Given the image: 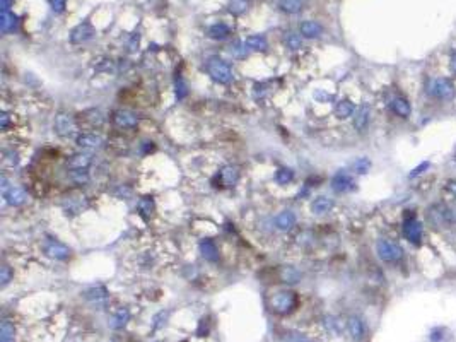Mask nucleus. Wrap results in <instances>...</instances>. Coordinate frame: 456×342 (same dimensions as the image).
I'll return each instance as SVG.
<instances>
[{"mask_svg": "<svg viewBox=\"0 0 456 342\" xmlns=\"http://www.w3.org/2000/svg\"><path fill=\"white\" fill-rule=\"evenodd\" d=\"M297 294L294 291H279L270 299V310L277 315H289L297 308Z\"/></svg>", "mask_w": 456, "mask_h": 342, "instance_id": "obj_1", "label": "nucleus"}, {"mask_svg": "<svg viewBox=\"0 0 456 342\" xmlns=\"http://www.w3.org/2000/svg\"><path fill=\"white\" fill-rule=\"evenodd\" d=\"M207 72L219 84H229L233 80V70H231V67L222 59H219V57H210L208 59Z\"/></svg>", "mask_w": 456, "mask_h": 342, "instance_id": "obj_2", "label": "nucleus"}, {"mask_svg": "<svg viewBox=\"0 0 456 342\" xmlns=\"http://www.w3.org/2000/svg\"><path fill=\"white\" fill-rule=\"evenodd\" d=\"M376 253L383 262H388V264H395L401 259V257H403V250H401L400 245L395 243V241H391V240H386V238L378 240Z\"/></svg>", "mask_w": 456, "mask_h": 342, "instance_id": "obj_3", "label": "nucleus"}, {"mask_svg": "<svg viewBox=\"0 0 456 342\" xmlns=\"http://www.w3.org/2000/svg\"><path fill=\"white\" fill-rule=\"evenodd\" d=\"M410 212V210H408ZM422 224L415 217V214H405L403 219V236L410 241L412 245H420L422 241Z\"/></svg>", "mask_w": 456, "mask_h": 342, "instance_id": "obj_4", "label": "nucleus"}, {"mask_svg": "<svg viewBox=\"0 0 456 342\" xmlns=\"http://www.w3.org/2000/svg\"><path fill=\"white\" fill-rule=\"evenodd\" d=\"M429 94L436 99H451L455 96V84L448 77H438L429 84Z\"/></svg>", "mask_w": 456, "mask_h": 342, "instance_id": "obj_5", "label": "nucleus"}, {"mask_svg": "<svg viewBox=\"0 0 456 342\" xmlns=\"http://www.w3.org/2000/svg\"><path fill=\"white\" fill-rule=\"evenodd\" d=\"M77 125L74 117L67 113H59L55 118V132L59 134L60 137H70L72 134L75 132Z\"/></svg>", "mask_w": 456, "mask_h": 342, "instance_id": "obj_6", "label": "nucleus"}, {"mask_svg": "<svg viewBox=\"0 0 456 342\" xmlns=\"http://www.w3.org/2000/svg\"><path fill=\"white\" fill-rule=\"evenodd\" d=\"M331 188L337 194H345L355 188V180L352 178V175H349L347 171H338L337 175L331 178Z\"/></svg>", "mask_w": 456, "mask_h": 342, "instance_id": "obj_7", "label": "nucleus"}, {"mask_svg": "<svg viewBox=\"0 0 456 342\" xmlns=\"http://www.w3.org/2000/svg\"><path fill=\"white\" fill-rule=\"evenodd\" d=\"M45 253L50 257V259L67 260L68 257H70V248H68L67 245L57 241V240H48L45 243Z\"/></svg>", "mask_w": 456, "mask_h": 342, "instance_id": "obj_8", "label": "nucleus"}, {"mask_svg": "<svg viewBox=\"0 0 456 342\" xmlns=\"http://www.w3.org/2000/svg\"><path fill=\"white\" fill-rule=\"evenodd\" d=\"M113 122L120 129H133L138 125V117L129 110H118L113 113Z\"/></svg>", "mask_w": 456, "mask_h": 342, "instance_id": "obj_9", "label": "nucleus"}, {"mask_svg": "<svg viewBox=\"0 0 456 342\" xmlns=\"http://www.w3.org/2000/svg\"><path fill=\"white\" fill-rule=\"evenodd\" d=\"M94 34V28L89 22H82V24L75 26L70 33V41L72 43H84V41L91 40Z\"/></svg>", "mask_w": 456, "mask_h": 342, "instance_id": "obj_10", "label": "nucleus"}, {"mask_svg": "<svg viewBox=\"0 0 456 342\" xmlns=\"http://www.w3.org/2000/svg\"><path fill=\"white\" fill-rule=\"evenodd\" d=\"M390 108H391L393 113L400 118H408L412 113L410 103H408V99H405L403 96H396V98H393L391 103H390Z\"/></svg>", "mask_w": 456, "mask_h": 342, "instance_id": "obj_11", "label": "nucleus"}, {"mask_svg": "<svg viewBox=\"0 0 456 342\" xmlns=\"http://www.w3.org/2000/svg\"><path fill=\"white\" fill-rule=\"evenodd\" d=\"M75 142L80 149H98V147H101V144H103V137L98 136V134H91V132L79 134Z\"/></svg>", "mask_w": 456, "mask_h": 342, "instance_id": "obj_12", "label": "nucleus"}, {"mask_svg": "<svg viewBox=\"0 0 456 342\" xmlns=\"http://www.w3.org/2000/svg\"><path fill=\"white\" fill-rule=\"evenodd\" d=\"M369 118H371V108L368 105H361L355 110V117H354V129L362 132L366 127L369 125Z\"/></svg>", "mask_w": 456, "mask_h": 342, "instance_id": "obj_13", "label": "nucleus"}, {"mask_svg": "<svg viewBox=\"0 0 456 342\" xmlns=\"http://www.w3.org/2000/svg\"><path fill=\"white\" fill-rule=\"evenodd\" d=\"M3 199L7 201V204L10 205H22L26 202V192L19 187H9L5 192H3Z\"/></svg>", "mask_w": 456, "mask_h": 342, "instance_id": "obj_14", "label": "nucleus"}, {"mask_svg": "<svg viewBox=\"0 0 456 342\" xmlns=\"http://www.w3.org/2000/svg\"><path fill=\"white\" fill-rule=\"evenodd\" d=\"M275 226L280 231H289L296 226V214L292 210H284L275 217Z\"/></svg>", "mask_w": 456, "mask_h": 342, "instance_id": "obj_15", "label": "nucleus"}, {"mask_svg": "<svg viewBox=\"0 0 456 342\" xmlns=\"http://www.w3.org/2000/svg\"><path fill=\"white\" fill-rule=\"evenodd\" d=\"M347 329H349V334L352 336L354 341H361L366 334L364 324L359 317H350L349 322H347Z\"/></svg>", "mask_w": 456, "mask_h": 342, "instance_id": "obj_16", "label": "nucleus"}, {"mask_svg": "<svg viewBox=\"0 0 456 342\" xmlns=\"http://www.w3.org/2000/svg\"><path fill=\"white\" fill-rule=\"evenodd\" d=\"M299 31L304 38H318L320 34L323 33V28H322V24L316 21H304V22H301Z\"/></svg>", "mask_w": 456, "mask_h": 342, "instance_id": "obj_17", "label": "nucleus"}, {"mask_svg": "<svg viewBox=\"0 0 456 342\" xmlns=\"http://www.w3.org/2000/svg\"><path fill=\"white\" fill-rule=\"evenodd\" d=\"M200 252H202L203 259L208 260V262H217V259H219V250H217V247H215L214 241L203 240L202 243H200Z\"/></svg>", "mask_w": 456, "mask_h": 342, "instance_id": "obj_18", "label": "nucleus"}, {"mask_svg": "<svg viewBox=\"0 0 456 342\" xmlns=\"http://www.w3.org/2000/svg\"><path fill=\"white\" fill-rule=\"evenodd\" d=\"M91 161H92V156L82 152V154L72 156L70 159L67 161V166L70 168V170H86L89 164H91Z\"/></svg>", "mask_w": 456, "mask_h": 342, "instance_id": "obj_19", "label": "nucleus"}, {"mask_svg": "<svg viewBox=\"0 0 456 342\" xmlns=\"http://www.w3.org/2000/svg\"><path fill=\"white\" fill-rule=\"evenodd\" d=\"M354 111H355V106L350 99H342V101H338L337 106H335V115H337V118H340V120H345V118L352 117Z\"/></svg>", "mask_w": 456, "mask_h": 342, "instance_id": "obj_20", "label": "nucleus"}, {"mask_svg": "<svg viewBox=\"0 0 456 342\" xmlns=\"http://www.w3.org/2000/svg\"><path fill=\"white\" fill-rule=\"evenodd\" d=\"M245 43L250 50H255V52H263V50L268 48V43H266V38L263 34H251L245 40Z\"/></svg>", "mask_w": 456, "mask_h": 342, "instance_id": "obj_21", "label": "nucleus"}, {"mask_svg": "<svg viewBox=\"0 0 456 342\" xmlns=\"http://www.w3.org/2000/svg\"><path fill=\"white\" fill-rule=\"evenodd\" d=\"M279 277H280L282 282H285V284H296V282H299L301 274H299L297 269L291 267V265H285V267L280 269Z\"/></svg>", "mask_w": 456, "mask_h": 342, "instance_id": "obj_22", "label": "nucleus"}, {"mask_svg": "<svg viewBox=\"0 0 456 342\" xmlns=\"http://www.w3.org/2000/svg\"><path fill=\"white\" fill-rule=\"evenodd\" d=\"M277 5H279L280 10H284L285 14H297L303 9L304 0H277Z\"/></svg>", "mask_w": 456, "mask_h": 342, "instance_id": "obj_23", "label": "nucleus"}, {"mask_svg": "<svg viewBox=\"0 0 456 342\" xmlns=\"http://www.w3.org/2000/svg\"><path fill=\"white\" fill-rule=\"evenodd\" d=\"M333 207V201L331 199H328V197H316L315 201L311 202V210L315 214H325V212H328V210Z\"/></svg>", "mask_w": 456, "mask_h": 342, "instance_id": "obj_24", "label": "nucleus"}, {"mask_svg": "<svg viewBox=\"0 0 456 342\" xmlns=\"http://www.w3.org/2000/svg\"><path fill=\"white\" fill-rule=\"evenodd\" d=\"M229 26L224 24V22H217V24L208 28V38H212V40H224V38L229 36Z\"/></svg>", "mask_w": 456, "mask_h": 342, "instance_id": "obj_25", "label": "nucleus"}, {"mask_svg": "<svg viewBox=\"0 0 456 342\" xmlns=\"http://www.w3.org/2000/svg\"><path fill=\"white\" fill-rule=\"evenodd\" d=\"M15 22H17V17H15L10 10H3V12L0 14V28H2V33L14 31Z\"/></svg>", "mask_w": 456, "mask_h": 342, "instance_id": "obj_26", "label": "nucleus"}, {"mask_svg": "<svg viewBox=\"0 0 456 342\" xmlns=\"http://www.w3.org/2000/svg\"><path fill=\"white\" fill-rule=\"evenodd\" d=\"M129 320H130V311L127 308H120L117 313L113 315V318H111V329H115V330L123 329Z\"/></svg>", "mask_w": 456, "mask_h": 342, "instance_id": "obj_27", "label": "nucleus"}, {"mask_svg": "<svg viewBox=\"0 0 456 342\" xmlns=\"http://www.w3.org/2000/svg\"><path fill=\"white\" fill-rule=\"evenodd\" d=\"M221 178H222V182H224V185H226V187H233V185H236V182H238V178H239L238 168H234V166H226V168H222Z\"/></svg>", "mask_w": 456, "mask_h": 342, "instance_id": "obj_28", "label": "nucleus"}, {"mask_svg": "<svg viewBox=\"0 0 456 342\" xmlns=\"http://www.w3.org/2000/svg\"><path fill=\"white\" fill-rule=\"evenodd\" d=\"M284 43L289 50L296 52V50H299L301 47H303V38H301V34H297L294 31H289V33L284 34Z\"/></svg>", "mask_w": 456, "mask_h": 342, "instance_id": "obj_29", "label": "nucleus"}, {"mask_svg": "<svg viewBox=\"0 0 456 342\" xmlns=\"http://www.w3.org/2000/svg\"><path fill=\"white\" fill-rule=\"evenodd\" d=\"M15 329L9 320H3L0 325V342H14Z\"/></svg>", "mask_w": 456, "mask_h": 342, "instance_id": "obj_30", "label": "nucleus"}, {"mask_svg": "<svg viewBox=\"0 0 456 342\" xmlns=\"http://www.w3.org/2000/svg\"><path fill=\"white\" fill-rule=\"evenodd\" d=\"M84 296L89 299V301H101V299H106L108 298V291L104 289V287L98 286V287H91V289H87Z\"/></svg>", "mask_w": 456, "mask_h": 342, "instance_id": "obj_31", "label": "nucleus"}, {"mask_svg": "<svg viewBox=\"0 0 456 342\" xmlns=\"http://www.w3.org/2000/svg\"><path fill=\"white\" fill-rule=\"evenodd\" d=\"M250 2L248 0H231L229 2V12L234 14V16H239V14H245L248 10Z\"/></svg>", "mask_w": 456, "mask_h": 342, "instance_id": "obj_32", "label": "nucleus"}, {"mask_svg": "<svg viewBox=\"0 0 456 342\" xmlns=\"http://www.w3.org/2000/svg\"><path fill=\"white\" fill-rule=\"evenodd\" d=\"M292 178H294V171H292L291 168H280V170H277V173H275V180H277V183H280V185H287V183H291Z\"/></svg>", "mask_w": 456, "mask_h": 342, "instance_id": "obj_33", "label": "nucleus"}, {"mask_svg": "<svg viewBox=\"0 0 456 342\" xmlns=\"http://www.w3.org/2000/svg\"><path fill=\"white\" fill-rule=\"evenodd\" d=\"M229 48H231V55L233 57H238V59L246 57V43L245 41H234Z\"/></svg>", "mask_w": 456, "mask_h": 342, "instance_id": "obj_34", "label": "nucleus"}, {"mask_svg": "<svg viewBox=\"0 0 456 342\" xmlns=\"http://www.w3.org/2000/svg\"><path fill=\"white\" fill-rule=\"evenodd\" d=\"M369 168H371V161L368 157H361V159H357L354 164V170L355 173H359V175H366V173L369 171Z\"/></svg>", "mask_w": 456, "mask_h": 342, "instance_id": "obj_35", "label": "nucleus"}, {"mask_svg": "<svg viewBox=\"0 0 456 342\" xmlns=\"http://www.w3.org/2000/svg\"><path fill=\"white\" fill-rule=\"evenodd\" d=\"M152 209H154L152 199H150V197L140 199V202H138V210H140V212L144 214V216H149V214L152 212Z\"/></svg>", "mask_w": 456, "mask_h": 342, "instance_id": "obj_36", "label": "nucleus"}, {"mask_svg": "<svg viewBox=\"0 0 456 342\" xmlns=\"http://www.w3.org/2000/svg\"><path fill=\"white\" fill-rule=\"evenodd\" d=\"M12 279V271H10L9 265H3L2 269H0V286H7L9 284V280Z\"/></svg>", "mask_w": 456, "mask_h": 342, "instance_id": "obj_37", "label": "nucleus"}, {"mask_svg": "<svg viewBox=\"0 0 456 342\" xmlns=\"http://www.w3.org/2000/svg\"><path fill=\"white\" fill-rule=\"evenodd\" d=\"M325 327H326V330L328 332H331V334H340V324L337 322V318H333V317H328V318H325Z\"/></svg>", "mask_w": 456, "mask_h": 342, "instance_id": "obj_38", "label": "nucleus"}, {"mask_svg": "<svg viewBox=\"0 0 456 342\" xmlns=\"http://www.w3.org/2000/svg\"><path fill=\"white\" fill-rule=\"evenodd\" d=\"M72 180H74L75 183H79V185H82V183L89 182V175L86 170H74L72 171Z\"/></svg>", "mask_w": 456, "mask_h": 342, "instance_id": "obj_39", "label": "nucleus"}, {"mask_svg": "<svg viewBox=\"0 0 456 342\" xmlns=\"http://www.w3.org/2000/svg\"><path fill=\"white\" fill-rule=\"evenodd\" d=\"M285 342H316L313 339H309V337L303 336V334H297V332H292V334H285Z\"/></svg>", "mask_w": 456, "mask_h": 342, "instance_id": "obj_40", "label": "nucleus"}, {"mask_svg": "<svg viewBox=\"0 0 456 342\" xmlns=\"http://www.w3.org/2000/svg\"><path fill=\"white\" fill-rule=\"evenodd\" d=\"M187 94H188L187 84H185V80L181 79V77H178L176 79V98L178 99H183Z\"/></svg>", "mask_w": 456, "mask_h": 342, "instance_id": "obj_41", "label": "nucleus"}, {"mask_svg": "<svg viewBox=\"0 0 456 342\" xmlns=\"http://www.w3.org/2000/svg\"><path fill=\"white\" fill-rule=\"evenodd\" d=\"M444 214H446L448 224H456V205L444 207Z\"/></svg>", "mask_w": 456, "mask_h": 342, "instance_id": "obj_42", "label": "nucleus"}, {"mask_svg": "<svg viewBox=\"0 0 456 342\" xmlns=\"http://www.w3.org/2000/svg\"><path fill=\"white\" fill-rule=\"evenodd\" d=\"M65 3L67 0H50V7L55 14H62L65 10Z\"/></svg>", "mask_w": 456, "mask_h": 342, "instance_id": "obj_43", "label": "nucleus"}, {"mask_svg": "<svg viewBox=\"0 0 456 342\" xmlns=\"http://www.w3.org/2000/svg\"><path fill=\"white\" fill-rule=\"evenodd\" d=\"M168 311H161L154 317V329H161L162 325L166 324V318H168Z\"/></svg>", "mask_w": 456, "mask_h": 342, "instance_id": "obj_44", "label": "nucleus"}, {"mask_svg": "<svg viewBox=\"0 0 456 342\" xmlns=\"http://www.w3.org/2000/svg\"><path fill=\"white\" fill-rule=\"evenodd\" d=\"M427 168H429V163H427V161H424V163L420 164V166H417L415 170H412V173H410V178H413V176H419L420 173H422L424 170H427Z\"/></svg>", "mask_w": 456, "mask_h": 342, "instance_id": "obj_45", "label": "nucleus"}, {"mask_svg": "<svg viewBox=\"0 0 456 342\" xmlns=\"http://www.w3.org/2000/svg\"><path fill=\"white\" fill-rule=\"evenodd\" d=\"M7 125H9V115H7V113H2V117H0V127H2V129L5 130Z\"/></svg>", "mask_w": 456, "mask_h": 342, "instance_id": "obj_46", "label": "nucleus"}, {"mask_svg": "<svg viewBox=\"0 0 456 342\" xmlns=\"http://www.w3.org/2000/svg\"><path fill=\"white\" fill-rule=\"evenodd\" d=\"M2 12L3 10H10V7H12V0H2Z\"/></svg>", "mask_w": 456, "mask_h": 342, "instance_id": "obj_47", "label": "nucleus"}, {"mask_svg": "<svg viewBox=\"0 0 456 342\" xmlns=\"http://www.w3.org/2000/svg\"><path fill=\"white\" fill-rule=\"evenodd\" d=\"M135 47H138V34H135V36L132 38V41H130V50H132V52L137 50Z\"/></svg>", "mask_w": 456, "mask_h": 342, "instance_id": "obj_48", "label": "nucleus"}, {"mask_svg": "<svg viewBox=\"0 0 456 342\" xmlns=\"http://www.w3.org/2000/svg\"><path fill=\"white\" fill-rule=\"evenodd\" d=\"M451 70H453V74H456V52L451 53Z\"/></svg>", "mask_w": 456, "mask_h": 342, "instance_id": "obj_49", "label": "nucleus"}, {"mask_svg": "<svg viewBox=\"0 0 456 342\" xmlns=\"http://www.w3.org/2000/svg\"><path fill=\"white\" fill-rule=\"evenodd\" d=\"M448 190H450L456 199V183H450V185H448Z\"/></svg>", "mask_w": 456, "mask_h": 342, "instance_id": "obj_50", "label": "nucleus"}]
</instances>
